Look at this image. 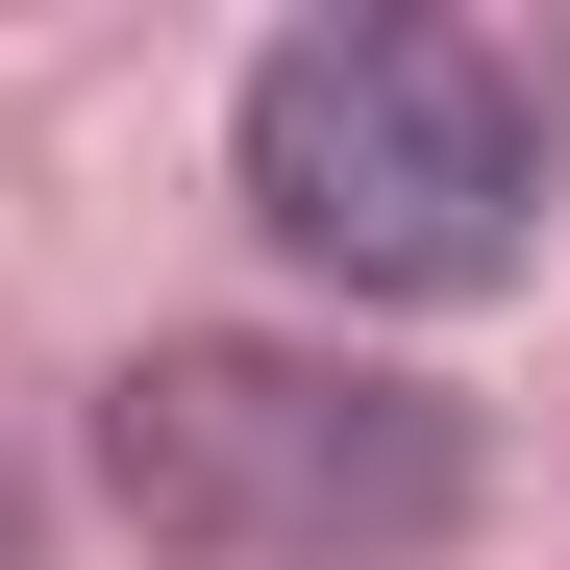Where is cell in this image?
<instances>
[{
    "instance_id": "1",
    "label": "cell",
    "mask_w": 570,
    "mask_h": 570,
    "mask_svg": "<svg viewBox=\"0 0 570 570\" xmlns=\"http://www.w3.org/2000/svg\"><path fill=\"white\" fill-rule=\"evenodd\" d=\"M248 224L323 273V298H497L521 199H546V100L521 50L422 26V0H347V26H273L248 50Z\"/></svg>"
},
{
    "instance_id": "2",
    "label": "cell",
    "mask_w": 570,
    "mask_h": 570,
    "mask_svg": "<svg viewBox=\"0 0 570 570\" xmlns=\"http://www.w3.org/2000/svg\"><path fill=\"white\" fill-rule=\"evenodd\" d=\"M100 497L174 570H422L471 521V422L422 372H347V347H125Z\"/></svg>"
},
{
    "instance_id": "3",
    "label": "cell",
    "mask_w": 570,
    "mask_h": 570,
    "mask_svg": "<svg viewBox=\"0 0 570 570\" xmlns=\"http://www.w3.org/2000/svg\"><path fill=\"white\" fill-rule=\"evenodd\" d=\"M0 570H26V497H0Z\"/></svg>"
}]
</instances>
